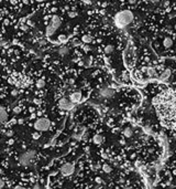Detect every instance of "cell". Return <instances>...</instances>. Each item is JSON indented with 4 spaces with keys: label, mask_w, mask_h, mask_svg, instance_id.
<instances>
[{
    "label": "cell",
    "mask_w": 176,
    "mask_h": 189,
    "mask_svg": "<svg viewBox=\"0 0 176 189\" xmlns=\"http://www.w3.org/2000/svg\"><path fill=\"white\" fill-rule=\"evenodd\" d=\"M113 50H115L113 45L109 44V45H107V47L105 48V53H106V54H111L113 52Z\"/></svg>",
    "instance_id": "cell-18"
},
{
    "label": "cell",
    "mask_w": 176,
    "mask_h": 189,
    "mask_svg": "<svg viewBox=\"0 0 176 189\" xmlns=\"http://www.w3.org/2000/svg\"><path fill=\"white\" fill-rule=\"evenodd\" d=\"M50 126H51L50 120H47V118H44V117L39 118V120L34 123V128H35L36 131H40V132L47 131V129L50 128Z\"/></svg>",
    "instance_id": "cell-6"
},
{
    "label": "cell",
    "mask_w": 176,
    "mask_h": 189,
    "mask_svg": "<svg viewBox=\"0 0 176 189\" xmlns=\"http://www.w3.org/2000/svg\"><path fill=\"white\" fill-rule=\"evenodd\" d=\"M44 86H45V81H44V80L40 79V80H38V81H36V87H38V88H43Z\"/></svg>",
    "instance_id": "cell-19"
},
{
    "label": "cell",
    "mask_w": 176,
    "mask_h": 189,
    "mask_svg": "<svg viewBox=\"0 0 176 189\" xmlns=\"http://www.w3.org/2000/svg\"><path fill=\"white\" fill-rule=\"evenodd\" d=\"M132 135H133V131H132L131 127H125V128L123 129V136H124V137L130 138Z\"/></svg>",
    "instance_id": "cell-14"
},
{
    "label": "cell",
    "mask_w": 176,
    "mask_h": 189,
    "mask_svg": "<svg viewBox=\"0 0 176 189\" xmlns=\"http://www.w3.org/2000/svg\"><path fill=\"white\" fill-rule=\"evenodd\" d=\"M74 172V165L72 163H66L61 167V172L64 176H69Z\"/></svg>",
    "instance_id": "cell-9"
},
{
    "label": "cell",
    "mask_w": 176,
    "mask_h": 189,
    "mask_svg": "<svg viewBox=\"0 0 176 189\" xmlns=\"http://www.w3.org/2000/svg\"><path fill=\"white\" fill-rule=\"evenodd\" d=\"M38 2H42V1H44V0H36Z\"/></svg>",
    "instance_id": "cell-32"
},
{
    "label": "cell",
    "mask_w": 176,
    "mask_h": 189,
    "mask_svg": "<svg viewBox=\"0 0 176 189\" xmlns=\"http://www.w3.org/2000/svg\"><path fill=\"white\" fill-rule=\"evenodd\" d=\"M69 100L73 103H77L81 100V92H74L69 95Z\"/></svg>",
    "instance_id": "cell-10"
},
{
    "label": "cell",
    "mask_w": 176,
    "mask_h": 189,
    "mask_svg": "<svg viewBox=\"0 0 176 189\" xmlns=\"http://www.w3.org/2000/svg\"><path fill=\"white\" fill-rule=\"evenodd\" d=\"M149 1H152V2H156V1H160V0H149Z\"/></svg>",
    "instance_id": "cell-31"
},
{
    "label": "cell",
    "mask_w": 176,
    "mask_h": 189,
    "mask_svg": "<svg viewBox=\"0 0 176 189\" xmlns=\"http://www.w3.org/2000/svg\"><path fill=\"white\" fill-rule=\"evenodd\" d=\"M163 45L165 49H170V48H172L173 45V39H171L170 37H166L164 38L163 40Z\"/></svg>",
    "instance_id": "cell-12"
},
{
    "label": "cell",
    "mask_w": 176,
    "mask_h": 189,
    "mask_svg": "<svg viewBox=\"0 0 176 189\" xmlns=\"http://www.w3.org/2000/svg\"><path fill=\"white\" fill-rule=\"evenodd\" d=\"M115 94H116L115 90H112V88H110V87H106V86L100 88L99 92H98V96L102 100H110L115 96Z\"/></svg>",
    "instance_id": "cell-7"
},
{
    "label": "cell",
    "mask_w": 176,
    "mask_h": 189,
    "mask_svg": "<svg viewBox=\"0 0 176 189\" xmlns=\"http://www.w3.org/2000/svg\"><path fill=\"white\" fill-rule=\"evenodd\" d=\"M2 187H4V183L1 180V179H0V189H1Z\"/></svg>",
    "instance_id": "cell-27"
},
{
    "label": "cell",
    "mask_w": 176,
    "mask_h": 189,
    "mask_svg": "<svg viewBox=\"0 0 176 189\" xmlns=\"http://www.w3.org/2000/svg\"><path fill=\"white\" fill-rule=\"evenodd\" d=\"M58 106L61 110H65V111H69L74 107V103H73L70 100L66 99V97H63L58 101Z\"/></svg>",
    "instance_id": "cell-8"
},
{
    "label": "cell",
    "mask_w": 176,
    "mask_h": 189,
    "mask_svg": "<svg viewBox=\"0 0 176 189\" xmlns=\"http://www.w3.org/2000/svg\"><path fill=\"white\" fill-rule=\"evenodd\" d=\"M133 13L130 10H122L119 11L115 16V24L119 29H123L127 26H129L133 21Z\"/></svg>",
    "instance_id": "cell-2"
},
{
    "label": "cell",
    "mask_w": 176,
    "mask_h": 189,
    "mask_svg": "<svg viewBox=\"0 0 176 189\" xmlns=\"http://www.w3.org/2000/svg\"><path fill=\"white\" fill-rule=\"evenodd\" d=\"M7 116H8V114H7V111L4 110L3 107H0V126H1V124L4 122V120H7Z\"/></svg>",
    "instance_id": "cell-13"
},
{
    "label": "cell",
    "mask_w": 176,
    "mask_h": 189,
    "mask_svg": "<svg viewBox=\"0 0 176 189\" xmlns=\"http://www.w3.org/2000/svg\"><path fill=\"white\" fill-rule=\"evenodd\" d=\"M135 49H134V45L131 41H129L127 44V48L123 51V62H124L125 67L128 69H132L135 64Z\"/></svg>",
    "instance_id": "cell-3"
},
{
    "label": "cell",
    "mask_w": 176,
    "mask_h": 189,
    "mask_svg": "<svg viewBox=\"0 0 176 189\" xmlns=\"http://www.w3.org/2000/svg\"><path fill=\"white\" fill-rule=\"evenodd\" d=\"M33 188H40V185H38V184H36V185L33 186Z\"/></svg>",
    "instance_id": "cell-30"
},
{
    "label": "cell",
    "mask_w": 176,
    "mask_h": 189,
    "mask_svg": "<svg viewBox=\"0 0 176 189\" xmlns=\"http://www.w3.org/2000/svg\"><path fill=\"white\" fill-rule=\"evenodd\" d=\"M102 170H104L106 174H109V172H112V168H111L108 164H105V165H102Z\"/></svg>",
    "instance_id": "cell-20"
},
{
    "label": "cell",
    "mask_w": 176,
    "mask_h": 189,
    "mask_svg": "<svg viewBox=\"0 0 176 189\" xmlns=\"http://www.w3.org/2000/svg\"><path fill=\"white\" fill-rule=\"evenodd\" d=\"M20 111H21V108L20 107H15L14 108V113H20Z\"/></svg>",
    "instance_id": "cell-26"
},
{
    "label": "cell",
    "mask_w": 176,
    "mask_h": 189,
    "mask_svg": "<svg viewBox=\"0 0 176 189\" xmlns=\"http://www.w3.org/2000/svg\"><path fill=\"white\" fill-rule=\"evenodd\" d=\"M61 23H62L61 18H59L58 16H53L51 22H50V24L47 26V28H46V32H45L46 37H51V35H53L54 33H55V31L59 28Z\"/></svg>",
    "instance_id": "cell-4"
},
{
    "label": "cell",
    "mask_w": 176,
    "mask_h": 189,
    "mask_svg": "<svg viewBox=\"0 0 176 189\" xmlns=\"http://www.w3.org/2000/svg\"><path fill=\"white\" fill-rule=\"evenodd\" d=\"M122 77H123V80H124V81H128V80H129V75H128V73H124Z\"/></svg>",
    "instance_id": "cell-23"
},
{
    "label": "cell",
    "mask_w": 176,
    "mask_h": 189,
    "mask_svg": "<svg viewBox=\"0 0 176 189\" xmlns=\"http://www.w3.org/2000/svg\"><path fill=\"white\" fill-rule=\"evenodd\" d=\"M145 71H147V73H148L149 76H155V75H156V71H155V69H154V68H152V67L147 68V69H145Z\"/></svg>",
    "instance_id": "cell-17"
},
{
    "label": "cell",
    "mask_w": 176,
    "mask_h": 189,
    "mask_svg": "<svg viewBox=\"0 0 176 189\" xmlns=\"http://www.w3.org/2000/svg\"><path fill=\"white\" fill-rule=\"evenodd\" d=\"M59 42H66V40H67V38H66V35H59Z\"/></svg>",
    "instance_id": "cell-22"
},
{
    "label": "cell",
    "mask_w": 176,
    "mask_h": 189,
    "mask_svg": "<svg viewBox=\"0 0 176 189\" xmlns=\"http://www.w3.org/2000/svg\"><path fill=\"white\" fill-rule=\"evenodd\" d=\"M11 94H12L13 96H15V95L18 94V92H17V91H15V90H13V91H12V93H11Z\"/></svg>",
    "instance_id": "cell-28"
},
{
    "label": "cell",
    "mask_w": 176,
    "mask_h": 189,
    "mask_svg": "<svg viewBox=\"0 0 176 189\" xmlns=\"http://www.w3.org/2000/svg\"><path fill=\"white\" fill-rule=\"evenodd\" d=\"M136 1H138V0H128V2H129L130 4H135Z\"/></svg>",
    "instance_id": "cell-24"
},
{
    "label": "cell",
    "mask_w": 176,
    "mask_h": 189,
    "mask_svg": "<svg viewBox=\"0 0 176 189\" xmlns=\"http://www.w3.org/2000/svg\"><path fill=\"white\" fill-rule=\"evenodd\" d=\"M93 142L95 143L96 145H100L104 143V137H102L101 135H95L93 138Z\"/></svg>",
    "instance_id": "cell-16"
},
{
    "label": "cell",
    "mask_w": 176,
    "mask_h": 189,
    "mask_svg": "<svg viewBox=\"0 0 176 189\" xmlns=\"http://www.w3.org/2000/svg\"><path fill=\"white\" fill-rule=\"evenodd\" d=\"M170 76H171V70H170V69H166L165 71H164L163 73L161 74L160 79H161V81H165V80H167Z\"/></svg>",
    "instance_id": "cell-15"
},
{
    "label": "cell",
    "mask_w": 176,
    "mask_h": 189,
    "mask_svg": "<svg viewBox=\"0 0 176 189\" xmlns=\"http://www.w3.org/2000/svg\"><path fill=\"white\" fill-rule=\"evenodd\" d=\"M35 154H36V152L34 151V149H30V151H27L26 153H23V154L19 157L20 165H22V166L31 165L33 159H34V157H35Z\"/></svg>",
    "instance_id": "cell-5"
},
{
    "label": "cell",
    "mask_w": 176,
    "mask_h": 189,
    "mask_svg": "<svg viewBox=\"0 0 176 189\" xmlns=\"http://www.w3.org/2000/svg\"><path fill=\"white\" fill-rule=\"evenodd\" d=\"M81 41H83L84 43H90L91 41H93V39H91L90 35L85 34V35H83V38H81Z\"/></svg>",
    "instance_id": "cell-21"
},
{
    "label": "cell",
    "mask_w": 176,
    "mask_h": 189,
    "mask_svg": "<svg viewBox=\"0 0 176 189\" xmlns=\"http://www.w3.org/2000/svg\"><path fill=\"white\" fill-rule=\"evenodd\" d=\"M154 106L162 122L171 128H176V90L164 91L157 95Z\"/></svg>",
    "instance_id": "cell-1"
},
{
    "label": "cell",
    "mask_w": 176,
    "mask_h": 189,
    "mask_svg": "<svg viewBox=\"0 0 176 189\" xmlns=\"http://www.w3.org/2000/svg\"><path fill=\"white\" fill-rule=\"evenodd\" d=\"M77 16V12H69V17L70 18H74Z\"/></svg>",
    "instance_id": "cell-25"
},
{
    "label": "cell",
    "mask_w": 176,
    "mask_h": 189,
    "mask_svg": "<svg viewBox=\"0 0 176 189\" xmlns=\"http://www.w3.org/2000/svg\"><path fill=\"white\" fill-rule=\"evenodd\" d=\"M96 181H97V183H102V180H101V178H96Z\"/></svg>",
    "instance_id": "cell-29"
},
{
    "label": "cell",
    "mask_w": 176,
    "mask_h": 189,
    "mask_svg": "<svg viewBox=\"0 0 176 189\" xmlns=\"http://www.w3.org/2000/svg\"><path fill=\"white\" fill-rule=\"evenodd\" d=\"M57 53H58L59 56L65 58V56H67L68 54H69V49H68L67 47H61V48H58Z\"/></svg>",
    "instance_id": "cell-11"
}]
</instances>
